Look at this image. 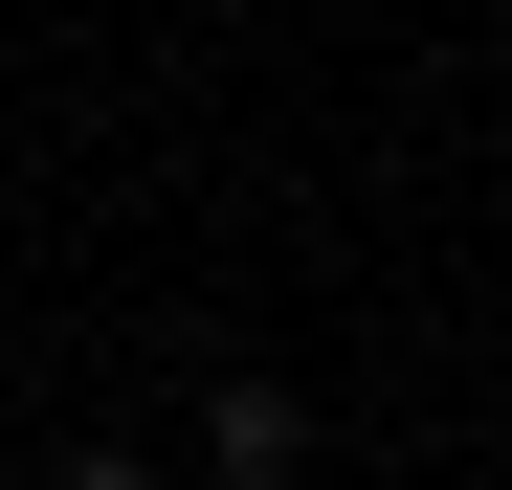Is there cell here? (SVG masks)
I'll use <instances>...</instances> for the list:
<instances>
[{
    "label": "cell",
    "mask_w": 512,
    "mask_h": 490,
    "mask_svg": "<svg viewBox=\"0 0 512 490\" xmlns=\"http://www.w3.org/2000/svg\"><path fill=\"white\" fill-rule=\"evenodd\" d=\"M201 468L223 490H312V401L290 379H201Z\"/></svg>",
    "instance_id": "cell-1"
},
{
    "label": "cell",
    "mask_w": 512,
    "mask_h": 490,
    "mask_svg": "<svg viewBox=\"0 0 512 490\" xmlns=\"http://www.w3.org/2000/svg\"><path fill=\"white\" fill-rule=\"evenodd\" d=\"M45 490H156V446H67V468H45Z\"/></svg>",
    "instance_id": "cell-2"
},
{
    "label": "cell",
    "mask_w": 512,
    "mask_h": 490,
    "mask_svg": "<svg viewBox=\"0 0 512 490\" xmlns=\"http://www.w3.org/2000/svg\"><path fill=\"white\" fill-rule=\"evenodd\" d=\"M0 379H23V357H0Z\"/></svg>",
    "instance_id": "cell-3"
}]
</instances>
